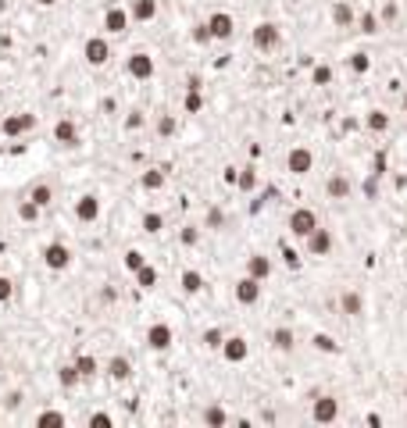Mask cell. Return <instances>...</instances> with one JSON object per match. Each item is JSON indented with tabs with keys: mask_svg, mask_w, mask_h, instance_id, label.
Instances as JSON below:
<instances>
[{
	"mask_svg": "<svg viewBox=\"0 0 407 428\" xmlns=\"http://www.w3.org/2000/svg\"><path fill=\"white\" fill-rule=\"evenodd\" d=\"M250 43H254L261 54H272L278 43H283V29H278L275 21H257L254 32H250Z\"/></svg>",
	"mask_w": 407,
	"mask_h": 428,
	"instance_id": "cell-1",
	"label": "cell"
},
{
	"mask_svg": "<svg viewBox=\"0 0 407 428\" xmlns=\"http://www.w3.org/2000/svg\"><path fill=\"white\" fill-rule=\"evenodd\" d=\"M82 57H86L90 68H104V64L111 61V43H107L104 36H90L82 43Z\"/></svg>",
	"mask_w": 407,
	"mask_h": 428,
	"instance_id": "cell-2",
	"label": "cell"
},
{
	"mask_svg": "<svg viewBox=\"0 0 407 428\" xmlns=\"http://www.w3.org/2000/svg\"><path fill=\"white\" fill-rule=\"evenodd\" d=\"M125 72H129V79H136V82H150V79H154V72H158V64H154V57H150V54L136 50V54H129Z\"/></svg>",
	"mask_w": 407,
	"mask_h": 428,
	"instance_id": "cell-3",
	"label": "cell"
},
{
	"mask_svg": "<svg viewBox=\"0 0 407 428\" xmlns=\"http://www.w3.org/2000/svg\"><path fill=\"white\" fill-rule=\"evenodd\" d=\"M290 235H296V240H307L311 235V228L318 225V214L311 211V207H296V211H290Z\"/></svg>",
	"mask_w": 407,
	"mask_h": 428,
	"instance_id": "cell-4",
	"label": "cell"
},
{
	"mask_svg": "<svg viewBox=\"0 0 407 428\" xmlns=\"http://www.w3.org/2000/svg\"><path fill=\"white\" fill-rule=\"evenodd\" d=\"M207 32H211V39H232L236 36V18L229 14V11H214V14H207Z\"/></svg>",
	"mask_w": 407,
	"mask_h": 428,
	"instance_id": "cell-5",
	"label": "cell"
},
{
	"mask_svg": "<svg viewBox=\"0 0 407 428\" xmlns=\"http://www.w3.org/2000/svg\"><path fill=\"white\" fill-rule=\"evenodd\" d=\"M307 253L311 257H329L332 253V246H336V240H332V228H321V225H314L311 228V235H307Z\"/></svg>",
	"mask_w": 407,
	"mask_h": 428,
	"instance_id": "cell-6",
	"label": "cell"
},
{
	"mask_svg": "<svg viewBox=\"0 0 407 428\" xmlns=\"http://www.w3.org/2000/svg\"><path fill=\"white\" fill-rule=\"evenodd\" d=\"M261 286L265 282H257V278H250V275H243V278H236V304L240 307H254L257 300H261Z\"/></svg>",
	"mask_w": 407,
	"mask_h": 428,
	"instance_id": "cell-7",
	"label": "cell"
},
{
	"mask_svg": "<svg viewBox=\"0 0 407 428\" xmlns=\"http://www.w3.org/2000/svg\"><path fill=\"white\" fill-rule=\"evenodd\" d=\"M311 418L318 421V425H332L336 418H339V400L336 396H314V403H311Z\"/></svg>",
	"mask_w": 407,
	"mask_h": 428,
	"instance_id": "cell-8",
	"label": "cell"
},
{
	"mask_svg": "<svg viewBox=\"0 0 407 428\" xmlns=\"http://www.w3.org/2000/svg\"><path fill=\"white\" fill-rule=\"evenodd\" d=\"M286 168L293 171V175H311V171H314V150L293 146L290 154H286Z\"/></svg>",
	"mask_w": 407,
	"mask_h": 428,
	"instance_id": "cell-9",
	"label": "cell"
},
{
	"mask_svg": "<svg viewBox=\"0 0 407 428\" xmlns=\"http://www.w3.org/2000/svg\"><path fill=\"white\" fill-rule=\"evenodd\" d=\"M43 264H47L50 271L72 268V250L64 246V243H47V246H43Z\"/></svg>",
	"mask_w": 407,
	"mask_h": 428,
	"instance_id": "cell-10",
	"label": "cell"
},
{
	"mask_svg": "<svg viewBox=\"0 0 407 428\" xmlns=\"http://www.w3.org/2000/svg\"><path fill=\"white\" fill-rule=\"evenodd\" d=\"M171 342H176V332H171V325H164V321H158V325L146 329V347L154 350V353L171 350Z\"/></svg>",
	"mask_w": 407,
	"mask_h": 428,
	"instance_id": "cell-11",
	"label": "cell"
},
{
	"mask_svg": "<svg viewBox=\"0 0 407 428\" xmlns=\"http://www.w3.org/2000/svg\"><path fill=\"white\" fill-rule=\"evenodd\" d=\"M32 125H36V115H29V111H18V115H8L4 121H0V133H4L8 139H15V136H26Z\"/></svg>",
	"mask_w": 407,
	"mask_h": 428,
	"instance_id": "cell-12",
	"label": "cell"
},
{
	"mask_svg": "<svg viewBox=\"0 0 407 428\" xmlns=\"http://www.w3.org/2000/svg\"><path fill=\"white\" fill-rule=\"evenodd\" d=\"M129 21H133V18H129V11L118 8V4H111V8L104 11V32L107 36H125L129 32Z\"/></svg>",
	"mask_w": 407,
	"mask_h": 428,
	"instance_id": "cell-13",
	"label": "cell"
},
{
	"mask_svg": "<svg viewBox=\"0 0 407 428\" xmlns=\"http://www.w3.org/2000/svg\"><path fill=\"white\" fill-rule=\"evenodd\" d=\"M218 350H222V357H225L229 364H243V360L250 357V342H247L243 335H225Z\"/></svg>",
	"mask_w": 407,
	"mask_h": 428,
	"instance_id": "cell-14",
	"label": "cell"
},
{
	"mask_svg": "<svg viewBox=\"0 0 407 428\" xmlns=\"http://www.w3.org/2000/svg\"><path fill=\"white\" fill-rule=\"evenodd\" d=\"M75 218L82 225H93L100 218V200H97V193H82V197L75 200Z\"/></svg>",
	"mask_w": 407,
	"mask_h": 428,
	"instance_id": "cell-15",
	"label": "cell"
},
{
	"mask_svg": "<svg viewBox=\"0 0 407 428\" xmlns=\"http://www.w3.org/2000/svg\"><path fill=\"white\" fill-rule=\"evenodd\" d=\"M272 271H275V264H272L268 253H250V257H247V275L257 278V282H268Z\"/></svg>",
	"mask_w": 407,
	"mask_h": 428,
	"instance_id": "cell-16",
	"label": "cell"
},
{
	"mask_svg": "<svg viewBox=\"0 0 407 428\" xmlns=\"http://www.w3.org/2000/svg\"><path fill=\"white\" fill-rule=\"evenodd\" d=\"M329 14H332V26L336 29H354V21H357V11L347 4V0H336Z\"/></svg>",
	"mask_w": 407,
	"mask_h": 428,
	"instance_id": "cell-17",
	"label": "cell"
},
{
	"mask_svg": "<svg viewBox=\"0 0 407 428\" xmlns=\"http://www.w3.org/2000/svg\"><path fill=\"white\" fill-rule=\"evenodd\" d=\"M107 378H111V382H129V378H133V360H129V357H111V360H107Z\"/></svg>",
	"mask_w": 407,
	"mask_h": 428,
	"instance_id": "cell-18",
	"label": "cell"
},
{
	"mask_svg": "<svg viewBox=\"0 0 407 428\" xmlns=\"http://www.w3.org/2000/svg\"><path fill=\"white\" fill-rule=\"evenodd\" d=\"M54 139H57L61 146H79V125H75L72 118H61V121L54 125Z\"/></svg>",
	"mask_w": 407,
	"mask_h": 428,
	"instance_id": "cell-19",
	"label": "cell"
},
{
	"mask_svg": "<svg viewBox=\"0 0 407 428\" xmlns=\"http://www.w3.org/2000/svg\"><path fill=\"white\" fill-rule=\"evenodd\" d=\"M350 193H354V186H350L347 175H329V182H325V197L329 200H350Z\"/></svg>",
	"mask_w": 407,
	"mask_h": 428,
	"instance_id": "cell-20",
	"label": "cell"
},
{
	"mask_svg": "<svg viewBox=\"0 0 407 428\" xmlns=\"http://www.w3.org/2000/svg\"><path fill=\"white\" fill-rule=\"evenodd\" d=\"M129 18L133 21H154L158 18V0H133V8H129Z\"/></svg>",
	"mask_w": 407,
	"mask_h": 428,
	"instance_id": "cell-21",
	"label": "cell"
},
{
	"mask_svg": "<svg viewBox=\"0 0 407 428\" xmlns=\"http://www.w3.org/2000/svg\"><path fill=\"white\" fill-rule=\"evenodd\" d=\"M339 307H343V314H347V318H361L364 314V296L354 293V289H347V293L339 296Z\"/></svg>",
	"mask_w": 407,
	"mask_h": 428,
	"instance_id": "cell-22",
	"label": "cell"
},
{
	"mask_svg": "<svg viewBox=\"0 0 407 428\" xmlns=\"http://www.w3.org/2000/svg\"><path fill=\"white\" fill-rule=\"evenodd\" d=\"M272 347H275L278 353H290V350L296 347V335H293V329H290V325H278V329L272 332Z\"/></svg>",
	"mask_w": 407,
	"mask_h": 428,
	"instance_id": "cell-23",
	"label": "cell"
},
{
	"mask_svg": "<svg viewBox=\"0 0 407 428\" xmlns=\"http://www.w3.org/2000/svg\"><path fill=\"white\" fill-rule=\"evenodd\" d=\"M179 289H182L186 296H197V293L204 289V275H200V271H193V268L182 271V275H179Z\"/></svg>",
	"mask_w": 407,
	"mask_h": 428,
	"instance_id": "cell-24",
	"label": "cell"
},
{
	"mask_svg": "<svg viewBox=\"0 0 407 428\" xmlns=\"http://www.w3.org/2000/svg\"><path fill=\"white\" fill-rule=\"evenodd\" d=\"M164 168H146L143 175H140V186L146 189V193H158V189H164Z\"/></svg>",
	"mask_w": 407,
	"mask_h": 428,
	"instance_id": "cell-25",
	"label": "cell"
},
{
	"mask_svg": "<svg viewBox=\"0 0 407 428\" xmlns=\"http://www.w3.org/2000/svg\"><path fill=\"white\" fill-rule=\"evenodd\" d=\"M364 125H368L372 128V133H390V125H393V118L390 115H386V111H379V107H375V111H368V115H364Z\"/></svg>",
	"mask_w": 407,
	"mask_h": 428,
	"instance_id": "cell-26",
	"label": "cell"
},
{
	"mask_svg": "<svg viewBox=\"0 0 407 428\" xmlns=\"http://www.w3.org/2000/svg\"><path fill=\"white\" fill-rule=\"evenodd\" d=\"M257 182H261V179H257V168H240V171H236V189H240V193H254L257 189Z\"/></svg>",
	"mask_w": 407,
	"mask_h": 428,
	"instance_id": "cell-27",
	"label": "cell"
},
{
	"mask_svg": "<svg viewBox=\"0 0 407 428\" xmlns=\"http://www.w3.org/2000/svg\"><path fill=\"white\" fill-rule=\"evenodd\" d=\"M357 32H364V36H375L379 29H382V18L375 14V11H364V14H357Z\"/></svg>",
	"mask_w": 407,
	"mask_h": 428,
	"instance_id": "cell-28",
	"label": "cell"
},
{
	"mask_svg": "<svg viewBox=\"0 0 407 428\" xmlns=\"http://www.w3.org/2000/svg\"><path fill=\"white\" fill-rule=\"evenodd\" d=\"M133 275H136V286H140V289H146V293L158 286V268H154V264H140Z\"/></svg>",
	"mask_w": 407,
	"mask_h": 428,
	"instance_id": "cell-29",
	"label": "cell"
},
{
	"mask_svg": "<svg viewBox=\"0 0 407 428\" xmlns=\"http://www.w3.org/2000/svg\"><path fill=\"white\" fill-rule=\"evenodd\" d=\"M29 200H32V204H39V207H50V204H54V189H50L47 182H32Z\"/></svg>",
	"mask_w": 407,
	"mask_h": 428,
	"instance_id": "cell-30",
	"label": "cell"
},
{
	"mask_svg": "<svg viewBox=\"0 0 407 428\" xmlns=\"http://www.w3.org/2000/svg\"><path fill=\"white\" fill-rule=\"evenodd\" d=\"M75 368H79L82 378H93V375H100V360H97L93 353H79V357H75Z\"/></svg>",
	"mask_w": 407,
	"mask_h": 428,
	"instance_id": "cell-31",
	"label": "cell"
},
{
	"mask_svg": "<svg viewBox=\"0 0 407 428\" xmlns=\"http://www.w3.org/2000/svg\"><path fill=\"white\" fill-rule=\"evenodd\" d=\"M140 228H143L146 235H158V232L164 228V214H161V211H146L143 218H140Z\"/></svg>",
	"mask_w": 407,
	"mask_h": 428,
	"instance_id": "cell-32",
	"label": "cell"
},
{
	"mask_svg": "<svg viewBox=\"0 0 407 428\" xmlns=\"http://www.w3.org/2000/svg\"><path fill=\"white\" fill-rule=\"evenodd\" d=\"M347 68H350L354 75H364V72H372V57L364 54V50H354V54L347 57Z\"/></svg>",
	"mask_w": 407,
	"mask_h": 428,
	"instance_id": "cell-33",
	"label": "cell"
},
{
	"mask_svg": "<svg viewBox=\"0 0 407 428\" xmlns=\"http://www.w3.org/2000/svg\"><path fill=\"white\" fill-rule=\"evenodd\" d=\"M39 214H43V207H39V204H32L29 197H26V200H18V218L26 222V225L39 222Z\"/></svg>",
	"mask_w": 407,
	"mask_h": 428,
	"instance_id": "cell-34",
	"label": "cell"
},
{
	"mask_svg": "<svg viewBox=\"0 0 407 428\" xmlns=\"http://www.w3.org/2000/svg\"><path fill=\"white\" fill-rule=\"evenodd\" d=\"M57 382H61V389H75V385L82 382V375H79L75 364H64V368L57 371Z\"/></svg>",
	"mask_w": 407,
	"mask_h": 428,
	"instance_id": "cell-35",
	"label": "cell"
},
{
	"mask_svg": "<svg viewBox=\"0 0 407 428\" xmlns=\"http://www.w3.org/2000/svg\"><path fill=\"white\" fill-rule=\"evenodd\" d=\"M182 111H186V115H200V111H204V93H200V90H186Z\"/></svg>",
	"mask_w": 407,
	"mask_h": 428,
	"instance_id": "cell-36",
	"label": "cell"
},
{
	"mask_svg": "<svg viewBox=\"0 0 407 428\" xmlns=\"http://www.w3.org/2000/svg\"><path fill=\"white\" fill-rule=\"evenodd\" d=\"M154 128H158V136L168 139V136H176V133H179V121H176V115H161Z\"/></svg>",
	"mask_w": 407,
	"mask_h": 428,
	"instance_id": "cell-37",
	"label": "cell"
},
{
	"mask_svg": "<svg viewBox=\"0 0 407 428\" xmlns=\"http://www.w3.org/2000/svg\"><path fill=\"white\" fill-rule=\"evenodd\" d=\"M311 342H314V350H321V353H339V342L332 335H325V332H318Z\"/></svg>",
	"mask_w": 407,
	"mask_h": 428,
	"instance_id": "cell-38",
	"label": "cell"
},
{
	"mask_svg": "<svg viewBox=\"0 0 407 428\" xmlns=\"http://www.w3.org/2000/svg\"><path fill=\"white\" fill-rule=\"evenodd\" d=\"M204 421H207L211 428H222V425H229V414L222 411V407H207V411H204Z\"/></svg>",
	"mask_w": 407,
	"mask_h": 428,
	"instance_id": "cell-39",
	"label": "cell"
},
{
	"mask_svg": "<svg viewBox=\"0 0 407 428\" xmlns=\"http://www.w3.org/2000/svg\"><path fill=\"white\" fill-rule=\"evenodd\" d=\"M122 264H125L129 271H136L140 264H146V257H143V250H125V253H122Z\"/></svg>",
	"mask_w": 407,
	"mask_h": 428,
	"instance_id": "cell-40",
	"label": "cell"
},
{
	"mask_svg": "<svg viewBox=\"0 0 407 428\" xmlns=\"http://www.w3.org/2000/svg\"><path fill=\"white\" fill-rule=\"evenodd\" d=\"M311 82L314 86H329L332 82V68H329V64H318V68L311 72Z\"/></svg>",
	"mask_w": 407,
	"mask_h": 428,
	"instance_id": "cell-41",
	"label": "cell"
},
{
	"mask_svg": "<svg viewBox=\"0 0 407 428\" xmlns=\"http://www.w3.org/2000/svg\"><path fill=\"white\" fill-rule=\"evenodd\" d=\"M36 425L43 428V425H64V414L61 411H43V414H36Z\"/></svg>",
	"mask_w": 407,
	"mask_h": 428,
	"instance_id": "cell-42",
	"label": "cell"
},
{
	"mask_svg": "<svg viewBox=\"0 0 407 428\" xmlns=\"http://www.w3.org/2000/svg\"><path fill=\"white\" fill-rule=\"evenodd\" d=\"M222 339H225L222 329H207V332H204V342H207L211 350H218V347H222Z\"/></svg>",
	"mask_w": 407,
	"mask_h": 428,
	"instance_id": "cell-43",
	"label": "cell"
},
{
	"mask_svg": "<svg viewBox=\"0 0 407 428\" xmlns=\"http://www.w3.org/2000/svg\"><path fill=\"white\" fill-rule=\"evenodd\" d=\"M15 296V282L8 275H0V304H8V300Z\"/></svg>",
	"mask_w": 407,
	"mask_h": 428,
	"instance_id": "cell-44",
	"label": "cell"
},
{
	"mask_svg": "<svg viewBox=\"0 0 407 428\" xmlns=\"http://www.w3.org/2000/svg\"><path fill=\"white\" fill-rule=\"evenodd\" d=\"M193 43H200V47H204V43H211V32H207L204 21H200V26H193Z\"/></svg>",
	"mask_w": 407,
	"mask_h": 428,
	"instance_id": "cell-45",
	"label": "cell"
},
{
	"mask_svg": "<svg viewBox=\"0 0 407 428\" xmlns=\"http://www.w3.org/2000/svg\"><path fill=\"white\" fill-rule=\"evenodd\" d=\"M283 261H286V268H293V271H296V268H300V253H296V250H290V246H283Z\"/></svg>",
	"mask_w": 407,
	"mask_h": 428,
	"instance_id": "cell-46",
	"label": "cell"
},
{
	"mask_svg": "<svg viewBox=\"0 0 407 428\" xmlns=\"http://www.w3.org/2000/svg\"><path fill=\"white\" fill-rule=\"evenodd\" d=\"M90 425H93V428H111L115 418H111V414H90Z\"/></svg>",
	"mask_w": 407,
	"mask_h": 428,
	"instance_id": "cell-47",
	"label": "cell"
},
{
	"mask_svg": "<svg viewBox=\"0 0 407 428\" xmlns=\"http://www.w3.org/2000/svg\"><path fill=\"white\" fill-rule=\"evenodd\" d=\"M207 228H222V211H218V207L207 211Z\"/></svg>",
	"mask_w": 407,
	"mask_h": 428,
	"instance_id": "cell-48",
	"label": "cell"
},
{
	"mask_svg": "<svg viewBox=\"0 0 407 428\" xmlns=\"http://www.w3.org/2000/svg\"><path fill=\"white\" fill-rule=\"evenodd\" d=\"M197 240H200V232L193 228V225H186V228H182V243H186V246H193Z\"/></svg>",
	"mask_w": 407,
	"mask_h": 428,
	"instance_id": "cell-49",
	"label": "cell"
},
{
	"mask_svg": "<svg viewBox=\"0 0 407 428\" xmlns=\"http://www.w3.org/2000/svg\"><path fill=\"white\" fill-rule=\"evenodd\" d=\"M143 125V111H129V118H125V128H140Z\"/></svg>",
	"mask_w": 407,
	"mask_h": 428,
	"instance_id": "cell-50",
	"label": "cell"
},
{
	"mask_svg": "<svg viewBox=\"0 0 407 428\" xmlns=\"http://www.w3.org/2000/svg\"><path fill=\"white\" fill-rule=\"evenodd\" d=\"M382 171H386V157H382V154H375V161H372V175H379V179H382Z\"/></svg>",
	"mask_w": 407,
	"mask_h": 428,
	"instance_id": "cell-51",
	"label": "cell"
},
{
	"mask_svg": "<svg viewBox=\"0 0 407 428\" xmlns=\"http://www.w3.org/2000/svg\"><path fill=\"white\" fill-rule=\"evenodd\" d=\"M382 18H397V4H393V0H390V4L382 8Z\"/></svg>",
	"mask_w": 407,
	"mask_h": 428,
	"instance_id": "cell-52",
	"label": "cell"
},
{
	"mask_svg": "<svg viewBox=\"0 0 407 428\" xmlns=\"http://www.w3.org/2000/svg\"><path fill=\"white\" fill-rule=\"evenodd\" d=\"M18 403H21V393H11V396H8V407H11V411H15V407H18Z\"/></svg>",
	"mask_w": 407,
	"mask_h": 428,
	"instance_id": "cell-53",
	"label": "cell"
},
{
	"mask_svg": "<svg viewBox=\"0 0 407 428\" xmlns=\"http://www.w3.org/2000/svg\"><path fill=\"white\" fill-rule=\"evenodd\" d=\"M36 4H39V8H54V4H57V0H36Z\"/></svg>",
	"mask_w": 407,
	"mask_h": 428,
	"instance_id": "cell-54",
	"label": "cell"
},
{
	"mask_svg": "<svg viewBox=\"0 0 407 428\" xmlns=\"http://www.w3.org/2000/svg\"><path fill=\"white\" fill-rule=\"evenodd\" d=\"M404 118H407V97H404Z\"/></svg>",
	"mask_w": 407,
	"mask_h": 428,
	"instance_id": "cell-55",
	"label": "cell"
},
{
	"mask_svg": "<svg viewBox=\"0 0 407 428\" xmlns=\"http://www.w3.org/2000/svg\"><path fill=\"white\" fill-rule=\"evenodd\" d=\"M404 400H407V385H404Z\"/></svg>",
	"mask_w": 407,
	"mask_h": 428,
	"instance_id": "cell-56",
	"label": "cell"
}]
</instances>
